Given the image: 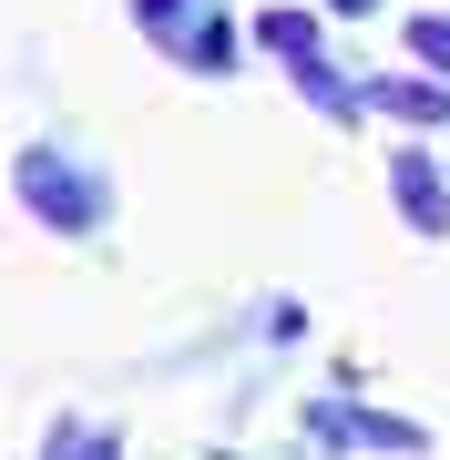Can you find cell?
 I'll use <instances>...</instances> for the list:
<instances>
[{
  "label": "cell",
  "instance_id": "1",
  "mask_svg": "<svg viewBox=\"0 0 450 460\" xmlns=\"http://www.w3.org/2000/svg\"><path fill=\"white\" fill-rule=\"evenodd\" d=\"M21 205H31L41 226H62V235H93L102 215H113L102 174H93V164H72L62 144H31V154H21Z\"/></svg>",
  "mask_w": 450,
  "mask_h": 460
},
{
  "label": "cell",
  "instance_id": "2",
  "mask_svg": "<svg viewBox=\"0 0 450 460\" xmlns=\"http://www.w3.org/2000/svg\"><path fill=\"white\" fill-rule=\"evenodd\" d=\"M389 205L410 215V235H450V174H440V154H419V144L389 154Z\"/></svg>",
  "mask_w": 450,
  "mask_h": 460
},
{
  "label": "cell",
  "instance_id": "3",
  "mask_svg": "<svg viewBox=\"0 0 450 460\" xmlns=\"http://www.w3.org/2000/svg\"><path fill=\"white\" fill-rule=\"evenodd\" d=\"M358 113H389V123H450V83H430V72H379V83L358 93Z\"/></svg>",
  "mask_w": 450,
  "mask_h": 460
},
{
  "label": "cell",
  "instance_id": "4",
  "mask_svg": "<svg viewBox=\"0 0 450 460\" xmlns=\"http://www.w3.org/2000/svg\"><path fill=\"white\" fill-rule=\"evenodd\" d=\"M256 41H267L277 62H317V21L307 11H256Z\"/></svg>",
  "mask_w": 450,
  "mask_h": 460
},
{
  "label": "cell",
  "instance_id": "5",
  "mask_svg": "<svg viewBox=\"0 0 450 460\" xmlns=\"http://www.w3.org/2000/svg\"><path fill=\"white\" fill-rule=\"evenodd\" d=\"M410 62L430 83H450V11H410Z\"/></svg>",
  "mask_w": 450,
  "mask_h": 460
},
{
  "label": "cell",
  "instance_id": "6",
  "mask_svg": "<svg viewBox=\"0 0 450 460\" xmlns=\"http://www.w3.org/2000/svg\"><path fill=\"white\" fill-rule=\"evenodd\" d=\"M51 460H123L113 429H51Z\"/></svg>",
  "mask_w": 450,
  "mask_h": 460
},
{
  "label": "cell",
  "instance_id": "7",
  "mask_svg": "<svg viewBox=\"0 0 450 460\" xmlns=\"http://www.w3.org/2000/svg\"><path fill=\"white\" fill-rule=\"evenodd\" d=\"M328 11H338V21H368V11H379V0H328Z\"/></svg>",
  "mask_w": 450,
  "mask_h": 460
},
{
  "label": "cell",
  "instance_id": "8",
  "mask_svg": "<svg viewBox=\"0 0 450 460\" xmlns=\"http://www.w3.org/2000/svg\"><path fill=\"white\" fill-rule=\"evenodd\" d=\"M440 174H450V154H440Z\"/></svg>",
  "mask_w": 450,
  "mask_h": 460
}]
</instances>
